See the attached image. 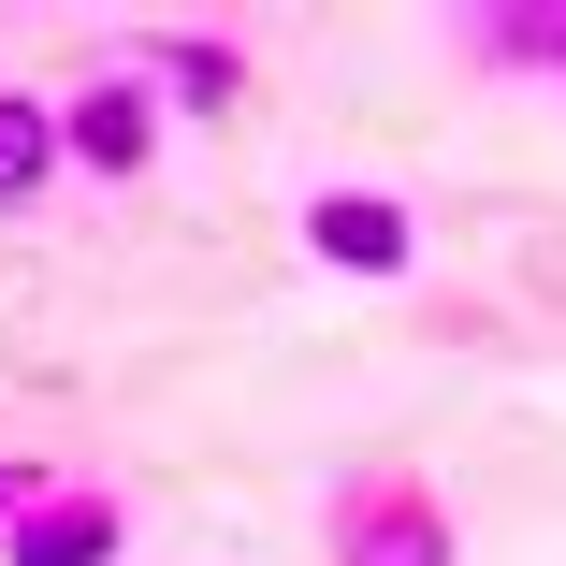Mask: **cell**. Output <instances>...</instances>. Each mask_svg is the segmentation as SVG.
Masks as SVG:
<instances>
[{
	"label": "cell",
	"instance_id": "6da1fadb",
	"mask_svg": "<svg viewBox=\"0 0 566 566\" xmlns=\"http://www.w3.org/2000/svg\"><path fill=\"white\" fill-rule=\"evenodd\" d=\"M319 566H465V523L407 465H349L319 494Z\"/></svg>",
	"mask_w": 566,
	"mask_h": 566
},
{
	"label": "cell",
	"instance_id": "7a4b0ae2",
	"mask_svg": "<svg viewBox=\"0 0 566 566\" xmlns=\"http://www.w3.org/2000/svg\"><path fill=\"white\" fill-rule=\"evenodd\" d=\"M59 160H73V175H146V160H160V87H146V73H87V87L59 102Z\"/></svg>",
	"mask_w": 566,
	"mask_h": 566
},
{
	"label": "cell",
	"instance_id": "3957f363",
	"mask_svg": "<svg viewBox=\"0 0 566 566\" xmlns=\"http://www.w3.org/2000/svg\"><path fill=\"white\" fill-rule=\"evenodd\" d=\"M117 537H132V509L102 494V480H44L30 523L0 537V566H117Z\"/></svg>",
	"mask_w": 566,
	"mask_h": 566
},
{
	"label": "cell",
	"instance_id": "277c9868",
	"mask_svg": "<svg viewBox=\"0 0 566 566\" xmlns=\"http://www.w3.org/2000/svg\"><path fill=\"white\" fill-rule=\"evenodd\" d=\"M407 248H421V218L392 189H319L305 203V262H334V276H407Z\"/></svg>",
	"mask_w": 566,
	"mask_h": 566
},
{
	"label": "cell",
	"instance_id": "5b68a950",
	"mask_svg": "<svg viewBox=\"0 0 566 566\" xmlns=\"http://www.w3.org/2000/svg\"><path fill=\"white\" fill-rule=\"evenodd\" d=\"M450 44H465V73H494V87H566V0H480Z\"/></svg>",
	"mask_w": 566,
	"mask_h": 566
},
{
	"label": "cell",
	"instance_id": "8992f818",
	"mask_svg": "<svg viewBox=\"0 0 566 566\" xmlns=\"http://www.w3.org/2000/svg\"><path fill=\"white\" fill-rule=\"evenodd\" d=\"M160 102H189V117H218V102H248V44L233 30H146V59H132Z\"/></svg>",
	"mask_w": 566,
	"mask_h": 566
},
{
	"label": "cell",
	"instance_id": "52a82bcc",
	"mask_svg": "<svg viewBox=\"0 0 566 566\" xmlns=\"http://www.w3.org/2000/svg\"><path fill=\"white\" fill-rule=\"evenodd\" d=\"M59 175H73V160H59V102H44V87H0V218H30Z\"/></svg>",
	"mask_w": 566,
	"mask_h": 566
},
{
	"label": "cell",
	"instance_id": "ba28073f",
	"mask_svg": "<svg viewBox=\"0 0 566 566\" xmlns=\"http://www.w3.org/2000/svg\"><path fill=\"white\" fill-rule=\"evenodd\" d=\"M30 494H44V465H15V450H0V537L30 523Z\"/></svg>",
	"mask_w": 566,
	"mask_h": 566
}]
</instances>
